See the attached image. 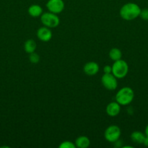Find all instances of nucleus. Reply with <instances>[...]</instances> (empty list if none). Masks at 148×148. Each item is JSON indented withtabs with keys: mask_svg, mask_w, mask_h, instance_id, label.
Returning <instances> with one entry per match:
<instances>
[{
	"mask_svg": "<svg viewBox=\"0 0 148 148\" xmlns=\"http://www.w3.org/2000/svg\"><path fill=\"white\" fill-rule=\"evenodd\" d=\"M141 8L135 3L129 2L125 4L120 10V15L123 20L130 21L139 17Z\"/></svg>",
	"mask_w": 148,
	"mask_h": 148,
	"instance_id": "obj_1",
	"label": "nucleus"
},
{
	"mask_svg": "<svg viewBox=\"0 0 148 148\" xmlns=\"http://www.w3.org/2000/svg\"><path fill=\"white\" fill-rule=\"evenodd\" d=\"M134 98L133 90L129 87H124L119 90L115 95V101L120 106H127L133 101Z\"/></svg>",
	"mask_w": 148,
	"mask_h": 148,
	"instance_id": "obj_2",
	"label": "nucleus"
},
{
	"mask_svg": "<svg viewBox=\"0 0 148 148\" xmlns=\"http://www.w3.org/2000/svg\"><path fill=\"white\" fill-rule=\"evenodd\" d=\"M129 72V65L123 59L115 61L112 66V74L117 79H122L127 75Z\"/></svg>",
	"mask_w": 148,
	"mask_h": 148,
	"instance_id": "obj_3",
	"label": "nucleus"
},
{
	"mask_svg": "<svg viewBox=\"0 0 148 148\" xmlns=\"http://www.w3.org/2000/svg\"><path fill=\"white\" fill-rule=\"evenodd\" d=\"M41 21L44 26L49 27V28H55L59 25V18L57 14L49 12H45L41 15Z\"/></svg>",
	"mask_w": 148,
	"mask_h": 148,
	"instance_id": "obj_4",
	"label": "nucleus"
},
{
	"mask_svg": "<svg viewBox=\"0 0 148 148\" xmlns=\"http://www.w3.org/2000/svg\"><path fill=\"white\" fill-rule=\"evenodd\" d=\"M104 135L109 143H116L121 135V130L117 125H110L105 130Z\"/></svg>",
	"mask_w": 148,
	"mask_h": 148,
	"instance_id": "obj_5",
	"label": "nucleus"
},
{
	"mask_svg": "<svg viewBox=\"0 0 148 148\" xmlns=\"http://www.w3.org/2000/svg\"><path fill=\"white\" fill-rule=\"evenodd\" d=\"M101 82L103 86L108 90H115L118 87L117 78L112 73H104L102 77Z\"/></svg>",
	"mask_w": 148,
	"mask_h": 148,
	"instance_id": "obj_6",
	"label": "nucleus"
},
{
	"mask_svg": "<svg viewBox=\"0 0 148 148\" xmlns=\"http://www.w3.org/2000/svg\"><path fill=\"white\" fill-rule=\"evenodd\" d=\"M46 7L49 12L57 14L63 11L65 3L63 0H49L46 3Z\"/></svg>",
	"mask_w": 148,
	"mask_h": 148,
	"instance_id": "obj_7",
	"label": "nucleus"
},
{
	"mask_svg": "<svg viewBox=\"0 0 148 148\" xmlns=\"http://www.w3.org/2000/svg\"><path fill=\"white\" fill-rule=\"evenodd\" d=\"M36 35H37L38 38L43 42L49 41L52 37V33L51 28L46 27V26H44V27L38 29Z\"/></svg>",
	"mask_w": 148,
	"mask_h": 148,
	"instance_id": "obj_8",
	"label": "nucleus"
},
{
	"mask_svg": "<svg viewBox=\"0 0 148 148\" xmlns=\"http://www.w3.org/2000/svg\"><path fill=\"white\" fill-rule=\"evenodd\" d=\"M100 70L99 64L95 62H89L84 66V72L86 75L94 76L97 75Z\"/></svg>",
	"mask_w": 148,
	"mask_h": 148,
	"instance_id": "obj_9",
	"label": "nucleus"
},
{
	"mask_svg": "<svg viewBox=\"0 0 148 148\" xmlns=\"http://www.w3.org/2000/svg\"><path fill=\"white\" fill-rule=\"evenodd\" d=\"M120 112V105L118 102H111L106 107V113L112 117L116 116Z\"/></svg>",
	"mask_w": 148,
	"mask_h": 148,
	"instance_id": "obj_10",
	"label": "nucleus"
},
{
	"mask_svg": "<svg viewBox=\"0 0 148 148\" xmlns=\"http://www.w3.org/2000/svg\"><path fill=\"white\" fill-rule=\"evenodd\" d=\"M28 12L31 17H38L43 14V9L39 4H32L29 7Z\"/></svg>",
	"mask_w": 148,
	"mask_h": 148,
	"instance_id": "obj_11",
	"label": "nucleus"
},
{
	"mask_svg": "<svg viewBox=\"0 0 148 148\" xmlns=\"http://www.w3.org/2000/svg\"><path fill=\"white\" fill-rule=\"evenodd\" d=\"M75 147L78 148H87L90 145V140L86 136H80L75 140Z\"/></svg>",
	"mask_w": 148,
	"mask_h": 148,
	"instance_id": "obj_12",
	"label": "nucleus"
},
{
	"mask_svg": "<svg viewBox=\"0 0 148 148\" xmlns=\"http://www.w3.org/2000/svg\"><path fill=\"white\" fill-rule=\"evenodd\" d=\"M145 138H146V135L139 131H135L131 134V140L136 144H143Z\"/></svg>",
	"mask_w": 148,
	"mask_h": 148,
	"instance_id": "obj_13",
	"label": "nucleus"
},
{
	"mask_svg": "<svg viewBox=\"0 0 148 148\" xmlns=\"http://www.w3.org/2000/svg\"><path fill=\"white\" fill-rule=\"evenodd\" d=\"M36 46H36V43L35 40H33V39H28L24 43V50L26 53L30 54L33 52H35Z\"/></svg>",
	"mask_w": 148,
	"mask_h": 148,
	"instance_id": "obj_14",
	"label": "nucleus"
},
{
	"mask_svg": "<svg viewBox=\"0 0 148 148\" xmlns=\"http://www.w3.org/2000/svg\"><path fill=\"white\" fill-rule=\"evenodd\" d=\"M109 57L114 62L119 60L122 57L121 51L118 48H113L110 49V52H109Z\"/></svg>",
	"mask_w": 148,
	"mask_h": 148,
	"instance_id": "obj_15",
	"label": "nucleus"
},
{
	"mask_svg": "<svg viewBox=\"0 0 148 148\" xmlns=\"http://www.w3.org/2000/svg\"><path fill=\"white\" fill-rule=\"evenodd\" d=\"M39 60H40V56L36 52H33V53H30V56H29V61L30 62V63L32 64H37L39 63Z\"/></svg>",
	"mask_w": 148,
	"mask_h": 148,
	"instance_id": "obj_16",
	"label": "nucleus"
},
{
	"mask_svg": "<svg viewBox=\"0 0 148 148\" xmlns=\"http://www.w3.org/2000/svg\"><path fill=\"white\" fill-rule=\"evenodd\" d=\"M59 148H75V145L71 141H64L59 145Z\"/></svg>",
	"mask_w": 148,
	"mask_h": 148,
	"instance_id": "obj_17",
	"label": "nucleus"
},
{
	"mask_svg": "<svg viewBox=\"0 0 148 148\" xmlns=\"http://www.w3.org/2000/svg\"><path fill=\"white\" fill-rule=\"evenodd\" d=\"M139 17L145 21H148V8H145L143 10H141Z\"/></svg>",
	"mask_w": 148,
	"mask_h": 148,
	"instance_id": "obj_18",
	"label": "nucleus"
},
{
	"mask_svg": "<svg viewBox=\"0 0 148 148\" xmlns=\"http://www.w3.org/2000/svg\"><path fill=\"white\" fill-rule=\"evenodd\" d=\"M103 70H104V72L105 74L112 73V66H110V65H106V66H104Z\"/></svg>",
	"mask_w": 148,
	"mask_h": 148,
	"instance_id": "obj_19",
	"label": "nucleus"
},
{
	"mask_svg": "<svg viewBox=\"0 0 148 148\" xmlns=\"http://www.w3.org/2000/svg\"><path fill=\"white\" fill-rule=\"evenodd\" d=\"M144 145H145V146H147V147H148V137H147L146 136V138H145V141H144Z\"/></svg>",
	"mask_w": 148,
	"mask_h": 148,
	"instance_id": "obj_20",
	"label": "nucleus"
},
{
	"mask_svg": "<svg viewBox=\"0 0 148 148\" xmlns=\"http://www.w3.org/2000/svg\"><path fill=\"white\" fill-rule=\"evenodd\" d=\"M145 135L148 137V124L147 125L146 128H145Z\"/></svg>",
	"mask_w": 148,
	"mask_h": 148,
	"instance_id": "obj_21",
	"label": "nucleus"
}]
</instances>
